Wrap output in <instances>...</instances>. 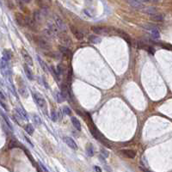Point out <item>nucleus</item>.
Returning <instances> with one entry per match:
<instances>
[{"label":"nucleus","instance_id":"f257e3e1","mask_svg":"<svg viewBox=\"0 0 172 172\" xmlns=\"http://www.w3.org/2000/svg\"><path fill=\"white\" fill-rule=\"evenodd\" d=\"M33 97H34L35 102H36L37 105H38V107L40 108V109H41L42 110H44V112L46 113V111H47V102H46V101H45V99L43 98V97L40 96V94L33 92Z\"/></svg>","mask_w":172,"mask_h":172},{"label":"nucleus","instance_id":"f03ea898","mask_svg":"<svg viewBox=\"0 0 172 172\" xmlns=\"http://www.w3.org/2000/svg\"><path fill=\"white\" fill-rule=\"evenodd\" d=\"M92 31L94 32L95 34L98 35H110L112 33L113 29L114 28H106V27H97V26H94L91 28Z\"/></svg>","mask_w":172,"mask_h":172},{"label":"nucleus","instance_id":"7ed1b4c3","mask_svg":"<svg viewBox=\"0 0 172 172\" xmlns=\"http://www.w3.org/2000/svg\"><path fill=\"white\" fill-rule=\"evenodd\" d=\"M36 43L38 44V46L40 47V48H42V49L48 50V51L52 49V46L49 44V42H48V40H46L44 38H42V37H37Z\"/></svg>","mask_w":172,"mask_h":172},{"label":"nucleus","instance_id":"20e7f679","mask_svg":"<svg viewBox=\"0 0 172 172\" xmlns=\"http://www.w3.org/2000/svg\"><path fill=\"white\" fill-rule=\"evenodd\" d=\"M58 37H59V39H60V41L61 42L62 44H63V46L70 47L71 45L72 44L71 38L69 36H67L66 35H64V34L59 33L58 34Z\"/></svg>","mask_w":172,"mask_h":172},{"label":"nucleus","instance_id":"39448f33","mask_svg":"<svg viewBox=\"0 0 172 172\" xmlns=\"http://www.w3.org/2000/svg\"><path fill=\"white\" fill-rule=\"evenodd\" d=\"M53 19H54V23L57 25L60 29L63 30V31H65L66 30V25L65 24V23L63 22V20L58 16L57 15H53Z\"/></svg>","mask_w":172,"mask_h":172},{"label":"nucleus","instance_id":"423d86ee","mask_svg":"<svg viewBox=\"0 0 172 172\" xmlns=\"http://www.w3.org/2000/svg\"><path fill=\"white\" fill-rule=\"evenodd\" d=\"M90 130L91 134L96 138V139H98V140L102 141V142H104V140H105V137H104V136L99 132L98 129H97L95 126H92V127H90Z\"/></svg>","mask_w":172,"mask_h":172},{"label":"nucleus","instance_id":"0eeeda50","mask_svg":"<svg viewBox=\"0 0 172 172\" xmlns=\"http://www.w3.org/2000/svg\"><path fill=\"white\" fill-rule=\"evenodd\" d=\"M64 141H65V143L70 148H72V149H73V150H77V144H76V142L72 139V138H70V137H65V138H64Z\"/></svg>","mask_w":172,"mask_h":172},{"label":"nucleus","instance_id":"6e6552de","mask_svg":"<svg viewBox=\"0 0 172 172\" xmlns=\"http://www.w3.org/2000/svg\"><path fill=\"white\" fill-rule=\"evenodd\" d=\"M71 31L77 40H81V39L84 38V34L81 31H79L78 28H77L75 26H71Z\"/></svg>","mask_w":172,"mask_h":172},{"label":"nucleus","instance_id":"1a4fd4ad","mask_svg":"<svg viewBox=\"0 0 172 172\" xmlns=\"http://www.w3.org/2000/svg\"><path fill=\"white\" fill-rule=\"evenodd\" d=\"M121 152L122 153L124 156H126V158H134L136 156V152L135 151L131 149H125V150H121Z\"/></svg>","mask_w":172,"mask_h":172},{"label":"nucleus","instance_id":"9d476101","mask_svg":"<svg viewBox=\"0 0 172 172\" xmlns=\"http://www.w3.org/2000/svg\"><path fill=\"white\" fill-rule=\"evenodd\" d=\"M22 54H23V59H24L25 62L27 63V65L32 66V65H33V60H32L31 56H30L24 49L22 50Z\"/></svg>","mask_w":172,"mask_h":172},{"label":"nucleus","instance_id":"9b49d317","mask_svg":"<svg viewBox=\"0 0 172 172\" xmlns=\"http://www.w3.org/2000/svg\"><path fill=\"white\" fill-rule=\"evenodd\" d=\"M127 2H128V4L132 6V7L135 8V9L142 10L143 8H144V4L138 2L137 0H127Z\"/></svg>","mask_w":172,"mask_h":172},{"label":"nucleus","instance_id":"f8f14e48","mask_svg":"<svg viewBox=\"0 0 172 172\" xmlns=\"http://www.w3.org/2000/svg\"><path fill=\"white\" fill-rule=\"evenodd\" d=\"M16 112L19 114L20 117H21L23 120H25V121H28V114H27V112L23 109H22V108H16Z\"/></svg>","mask_w":172,"mask_h":172},{"label":"nucleus","instance_id":"ddd939ff","mask_svg":"<svg viewBox=\"0 0 172 172\" xmlns=\"http://www.w3.org/2000/svg\"><path fill=\"white\" fill-rule=\"evenodd\" d=\"M114 31L115 32V33H117L118 35H120L121 37H122L124 40H126L128 43H131L130 37H129V35H128L126 33H125L124 31H122V30H121V29H114Z\"/></svg>","mask_w":172,"mask_h":172},{"label":"nucleus","instance_id":"4468645a","mask_svg":"<svg viewBox=\"0 0 172 172\" xmlns=\"http://www.w3.org/2000/svg\"><path fill=\"white\" fill-rule=\"evenodd\" d=\"M16 21L19 26H25V17L20 13L16 14Z\"/></svg>","mask_w":172,"mask_h":172},{"label":"nucleus","instance_id":"2eb2a0df","mask_svg":"<svg viewBox=\"0 0 172 172\" xmlns=\"http://www.w3.org/2000/svg\"><path fill=\"white\" fill-rule=\"evenodd\" d=\"M59 50H60V52L61 53V54L65 55V56L69 57V56H71V54H72L71 50L68 49V48L65 46H60L59 47Z\"/></svg>","mask_w":172,"mask_h":172},{"label":"nucleus","instance_id":"dca6fc26","mask_svg":"<svg viewBox=\"0 0 172 172\" xmlns=\"http://www.w3.org/2000/svg\"><path fill=\"white\" fill-rule=\"evenodd\" d=\"M151 20L154 22H162L164 20V16L162 14H158V13H155V14L151 15Z\"/></svg>","mask_w":172,"mask_h":172},{"label":"nucleus","instance_id":"f3484780","mask_svg":"<svg viewBox=\"0 0 172 172\" xmlns=\"http://www.w3.org/2000/svg\"><path fill=\"white\" fill-rule=\"evenodd\" d=\"M72 123L74 127L78 131H81V123L76 117H72Z\"/></svg>","mask_w":172,"mask_h":172},{"label":"nucleus","instance_id":"a211bd4d","mask_svg":"<svg viewBox=\"0 0 172 172\" xmlns=\"http://www.w3.org/2000/svg\"><path fill=\"white\" fill-rule=\"evenodd\" d=\"M24 72H25V74H26L27 77H28L29 80H33L34 79V76H33V73H32L31 70L28 68V66L27 65H24Z\"/></svg>","mask_w":172,"mask_h":172},{"label":"nucleus","instance_id":"6ab92c4d","mask_svg":"<svg viewBox=\"0 0 172 172\" xmlns=\"http://www.w3.org/2000/svg\"><path fill=\"white\" fill-rule=\"evenodd\" d=\"M48 27H49V29L53 32V34H57L58 35L60 32H59V28L57 27V25L55 23H48Z\"/></svg>","mask_w":172,"mask_h":172},{"label":"nucleus","instance_id":"aec40b11","mask_svg":"<svg viewBox=\"0 0 172 172\" xmlns=\"http://www.w3.org/2000/svg\"><path fill=\"white\" fill-rule=\"evenodd\" d=\"M38 61H39V63H40V66L42 67V69H43V70H44V72H49V68H48V65H46V63H45L44 61H43V60H41V59L40 58V57H38Z\"/></svg>","mask_w":172,"mask_h":172},{"label":"nucleus","instance_id":"412c9836","mask_svg":"<svg viewBox=\"0 0 172 172\" xmlns=\"http://www.w3.org/2000/svg\"><path fill=\"white\" fill-rule=\"evenodd\" d=\"M34 18H35V20H34L35 22L40 23L42 19V14L39 11H35V12H34Z\"/></svg>","mask_w":172,"mask_h":172},{"label":"nucleus","instance_id":"4be33fe9","mask_svg":"<svg viewBox=\"0 0 172 172\" xmlns=\"http://www.w3.org/2000/svg\"><path fill=\"white\" fill-rule=\"evenodd\" d=\"M151 36H152L153 38L158 39V38H159V37H160L159 30H158V28H157V27H155L154 28H152V29L151 30Z\"/></svg>","mask_w":172,"mask_h":172},{"label":"nucleus","instance_id":"5701e85b","mask_svg":"<svg viewBox=\"0 0 172 172\" xmlns=\"http://www.w3.org/2000/svg\"><path fill=\"white\" fill-rule=\"evenodd\" d=\"M90 41L91 43H94V44H97V43H100L102 41V39L100 37L97 36V35H92V36L90 37Z\"/></svg>","mask_w":172,"mask_h":172},{"label":"nucleus","instance_id":"b1692460","mask_svg":"<svg viewBox=\"0 0 172 172\" xmlns=\"http://www.w3.org/2000/svg\"><path fill=\"white\" fill-rule=\"evenodd\" d=\"M143 11L146 12V14H148V15H153V14H155V13H157V10L153 7H147L143 10Z\"/></svg>","mask_w":172,"mask_h":172},{"label":"nucleus","instance_id":"393cba45","mask_svg":"<svg viewBox=\"0 0 172 172\" xmlns=\"http://www.w3.org/2000/svg\"><path fill=\"white\" fill-rule=\"evenodd\" d=\"M86 152H87V155L90 157H92L94 155V148L91 144L88 145V146L86 147Z\"/></svg>","mask_w":172,"mask_h":172},{"label":"nucleus","instance_id":"a878e982","mask_svg":"<svg viewBox=\"0 0 172 172\" xmlns=\"http://www.w3.org/2000/svg\"><path fill=\"white\" fill-rule=\"evenodd\" d=\"M25 131H26L27 133H28L29 135H32L34 133V127L33 126H32L31 124H28L26 125V126H25Z\"/></svg>","mask_w":172,"mask_h":172},{"label":"nucleus","instance_id":"bb28decb","mask_svg":"<svg viewBox=\"0 0 172 172\" xmlns=\"http://www.w3.org/2000/svg\"><path fill=\"white\" fill-rule=\"evenodd\" d=\"M19 92H20V94H21V95L23 96V97H25V98H27V97H28V91H27L26 89H25L24 87H23V88H21V87H20V88H19Z\"/></svg>","mask_w":172,"mask_h":172},{"label":"nucleus","instance_id":"cd10ccee","mask_svg":"<svg viewBox=\"0 0 172 172\" xmlns=\"http://www.w3.org/2000/svg\"><path fill=\"white\" fill-rule=\"evenodd\" d=\"M4 57H3V59L4 60H5L6 61H8V60L11 59V53H10V51H7V50H5V51H4Z\"/></svg>","mask_w":172,"mask_h":172},{"label":"nucleus","instance_id":"c85d7f7f","mask_svg":"<svg viewBox=\"0 0 172 172\" xmlns=\"http://www.w3.org/2000/svg\"><path fill=\"white\" fill-rule=\"evenodd\" d=\"M44 33H45V35H46L48 37H49V38H53V35H54V34H53V32H52L51 30L49 29V28H48V29H45L44 30Z\"/></svg>","mask_w":172,"mask_h":172},{"label":"nucleus","instance_id":"c756f323","mask_svg":"<svg viewBox=\"0 0 172 172\" xmlns=\"http://www.w3.org/2000/svg\"><path fill=\"white\" fill-rule=\"evenodd\" d=\"M51 117H52V121H58V114H57V113L55 112L54 110H53L52 111V113H51Z\"/></svg>","mask_w":172,"mask_h":172},{"label":"nucleus","instance_id":"7c9ffc66","mask_svg":"<svg viewBox=\"0 0 172 172\" xmlns=\"http://www.w3.org/2000/svg\"><path fill=\"white\" fill-rule=\"evenodd\" d=\"M64 97H65L62 95V93H57V100H58L59 102H62L63 101H65Z\"/></svg>","mask_w":172,"mask_h":172},{"label":"nucleus","instance_id":"2f4dec72","mask_svg":"<svg viewBox=\"0 0 172 172\" xmlns=\"http://www.w3.org/2000/svg\"><path fill=\"white\" fill-rule=\"evenodd\" d=\"M18 146V144H17V142H16V140H11V142H10V144H9V147L10 148H14V147H17Z\"/></svg>","mask_w":172,"mask_h":172},{"label":"nucleus","instance_id":"473e14b6","mask_svg":"<svg viewBox=\"0 0 172 172\" xmlns=\"http://www.w3.org/2000/svg\"><path fill=\"white\" fill-rule=\"evenodd\" d=\"M63 111L65 112V114H67V115H70V114H72V110H71V109H69L67 106H64V107H63Z\"/></svg>","mask_w":172,"mask_h":172},{"label":"nucleus","instance_id":"72a5a7b5","mask_svg":"<svg viewBox=\"0 0 172 172\" xmlns=\"http://www.w3.org/2000/svg\"><path fill=\"white\" fill-rule=\"evenodd\" d=\"M56 71H57V72L59 73V75H60V74L63 73L64 70H63V67H62V65H61V64L58 65V66H57V68H56Z\"/></svg>","mask_w":172,"mask_h":172},{"label":"nucleus","instance_id":"f704fd0d","mask_svg":"<svg viewBox=\"0 0 172 172\" xmlns=\"http://www.w3.org/2000/svg\"><path fill=\"white\" fill-rule=\"evenodd\" d=\"M143 27H144L146 29H147V30H151L152 28H154L156 26H154V25H151V24H145V25H143Z\"/></svg>","mask_w":172,"mask_h":172},{"label":"nucleus","instance_id":"c9c22d12","mask_svg":"<svg viewBox=\"0 0 172 172\" xmlns=\"http://www.w3.org/2000/svg\"><path fill=\"white\" fill-rule=\"evenodd\" d=\"M4 121H6V123H7V124H8V126H9V127L11 128V130H12V129H13V127H12V125H11V121H10L9 120L7 119V117H6V116H4Z\"/></svg>","mask_w":172,"mask_h":172},{"label":"nucleus","instance_id":"e433bc0d","mask_svg":"<svg viewBox=\"0 0 172 172\" xmlns=\"http://www.w3.org/2000/svg\"><path fill=\"white\" fill-rule=\"evenodd\" d=\"M34 121H36L37 122V124H40V117H39L38 115H35V114H34Z\"/></svg>","mask_w":172,"mask_h":172},{"label":"nucleus","instance_id":"4c0bfd02","mask_svg":"<svg viewBox=\"0 0 172 172\" xmlns=\"http://www.w3.org/2000/svg\"><path fill=\"white\" fill-rule=\"evenodd\" d=\"M146 48H147L146 50H147V51L149 52L151 54H154V53H155V50H154V48H151V47H147Z\"/></svg>","mask_w":172,"mask_h":172},{"label":"nucleus","instance_id":"58836bf2","mask_svg":"<svg viewBox=\"0 0 172 172\" xmlns=\"http://www.w3.org/2000/svg\"><path fill=\"white\" fill-rule=\"evenodd\" d=\"M39 165H40V167L41 168V170H42V171H45V172H48V169H47L46 167L44 166V164H42V163H40V162L39 163Z\"/></svg>","mask_w":172,"mask_h":172},{"label":"nucleus","instance_id":"ea45409f","mask_svg":"<svg viewBox=\"0 0 172 172\" xmlns=\"http://www.w3.org/2000/svg\"><path fill=\"white\" fill-rule=\"evenodd\" d=\"M84 13H85V14L87 15L88 16H91V17L93 16V14H92V12L90 11V10H87V9L84 10Z\"/></svg>","mask_w":172,"mask_h":172},{"label":"nucleus","instance_id":"a19ab883","mask_svg":"<svg viewBox=\"0 0 172 172\" xmlns=\"http://www.w3.org/2000/svg\"><path fill=\"white\" fill-rule=\"evenodd\" d=\"M101 151H102V154L103 155V157H104L105 158L109 157V152H108L107 151H105V150H102Z\"/></svg>","mask_w":172,"mask_h":172},{"label":"nucleus","instance_id":"79ce46f5","mask_svg":"<svg viewBox=\"0 0 172 172\" xmlns=\"http://www.w3.org/2000/svg\"><path fill=\"white\" fill-rule=\"evenodd\" d=\"M138 2L142 3V4H145V3H149L151 2V0H137Z\"/></svg>","mask_w":172,"mask_h":172},{"label":"nucleus","instance_id":"37998d69","mask_svg":"<svg viewBox=\"0 0 172 172\" xmlns=\"http://www.w3.org/2000/svg\"><path fill=\"white\" fill-rule=\"evenodd\" d=\"M58 118H60V119H62V118H63V115H62V111H61V109H60V110H59V115H58Z\"/></svg>","mask_w":172,"mask_h":172},{"label":"nucleus","instance_id":"c03bdc74","mask_svg":"<svg viewBox=\"0 0 172 172\" xmlns=\"http://www.w3.org/2000/svg\"><path fill=\"white\" fill-rule=\"evenodd\" d=\"M0 99H2V100H5V97H4V95L1 91H0Z\"/></svg>","mask_w":172,"mask_h":172},{"label":"nucleus","instance_id":"a18cd8bd","mask_svg":"<svg viewBox=\"0 0 172 172\" xmlns=\"http://www.w3.org/2000/svg\"><path fill=\"white\" fill-rule=\"evenodd\" d=\"M22 2H23V3H25V4H28V3H30V1L31 0H21Z\"/></svg>","mask_w":172,"mask_h":172},{"label":"nucleus","instance_id":"49530a36","mask_svg":"<svg viewBox=\"0 0 172 172\" xmlns=\"http://www.w3.org/2000/svg\"><path fill=\"white\" fill-rule=\"evenodd\" d=\"M25 139H26V140H27V141H28V143H29V144H30V145H31V146H33V144H32V143H31V142H30V140H29V139H28V138H27V137H26V136H25Z\"/></svg>","mask_w":172,"mask_h":172},{"label":"nucleus","instance_id":"de8ad7c7","mask_svg":"<svg viewBox=\"0 0 172 172\" xmlns=\"http://www.w3.org/2000/svg\"><path fill=\"white\" fill-rule=\"evenodd\" d=\"M95 170H98V171H102V170H101L99 167H97V166H95Z\"/></svg>","mask_w":172,"mask_h":172},{"label":"nucleus","instance_id":"09e8293b","mask_svg":"<svg viewBox=\"0 0 172 172\" xmlns=\"http://www.w3.org/2000/svg\"><path fill=\"white\" fill-rule=\"evenodd\" d=\"M85 1H86V2H87V3H91L92 0H85Z\"/></svg>","mask_w":172,"mask_h":172}]
</instances>
